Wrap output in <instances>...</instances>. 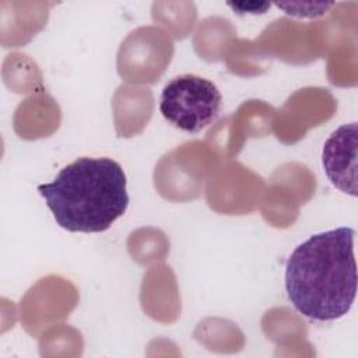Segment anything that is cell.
<instances>
[{"mask_svg": "<svg viewBox=\"0 0 358 358\" xmlns=\"http://www.w3.org/2000/svg\"><path fill=\"white\" fill-rule=\"evenodd\" d=\"M355 229L338 227L313 234L285 263V291L302 316L331 322L345 316L357 296Z\"/></svg>", "mask_w": 358, "mask_h": 358, "instance_id": "obj_1", "label": "cell"}, {"mask_svg": "<svg viewBox=\"0 0 358 358\" xmlns=\"http://www.w3.org/2000/svg\"><path fill=\"white\" fill-rule=\"evenodd\" d=\"M39 194L56 224L69 232H103L129 206L127 179L112 158L81 157L59 171Z\"/></svg>", "mask_w": 358, "mask_h": 358, "instance_id": "obj_2", "label": "cell"}, {"mask_svg": "<svg viewBox=\"0 0 358 358\" xmlns=\"http://www.w3.org/2000/svg\"><path fill=\"white\" fill-rule=\"evenodd\" d=\"M222 95L217 85L196 74L168 81L159 96V112L179 130L199 133L220 115Z\"/></svg>", "mask_w": 358, "mask_h": 358, "instance_id": "obj_3", "label": "cell"}, {"mask_svg": "<svg viewBox=\"0 0 358 358\" xmlns=\"http://www.w3.org/2000/svg\"><path fill=\"white\" fill-rule=\"evenodd\" d=\"M357 122L336 129L326 140L322 164L329 180L343 193L357 196Z\"/></svg>", "mask_w": 358, "mask_h": 358, "instance_id": "obj_4", "label": "cell"}, {"mask_svg": "<svg viewBox=\"0 0 358 358\" xmlns=\"http://www.w3.org/2000/svg\"><path fill=\"white\" fill-rule=\"evenodd\" d=\"M278 8L295 17H316L326 13L333 3H277Z\"/></svg>", "mask_w": 358, "mask_h": 358, "instance_id": "obj_5", "label": "cell"}, {"mask_svg": "<svg viewBox=\"0 0 358 358\" xmlns=\"http://www.w3.org/2000/svg\"><path fill=\"white\" fill-rule=\"evenodd\" d=\"M229 6L235 10V13L238 14H263L266 13V10L270 7L268 3H229Z\"/></svg>", "mask_w": 358, "mask_h": 358, "instance_id": "obj_6", "label": "cell"}]
</instances>
